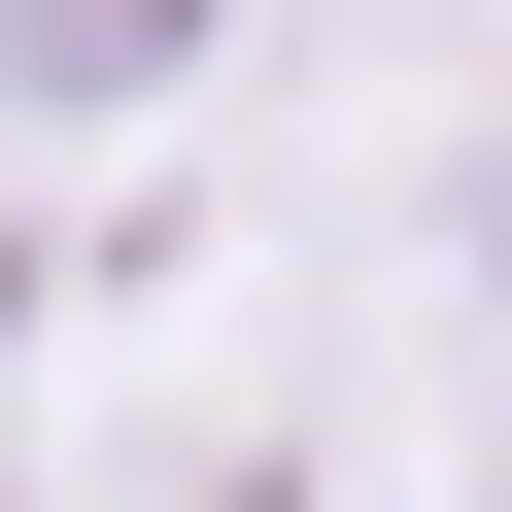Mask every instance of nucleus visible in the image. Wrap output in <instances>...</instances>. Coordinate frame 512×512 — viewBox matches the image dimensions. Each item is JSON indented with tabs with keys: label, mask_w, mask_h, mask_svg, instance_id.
<instances>
[{
	"label": "nucleus",
	"mask_w": 512,
	"mask_h": 512,
	"mask_svg": "<svg viewBox=\"0 0 512 512\" xmlns=\"http://www.w3.org/2000/svg\"><path fill=\"white\" fill-rule=\"evenodd\" d=\"M171 69H205V0H0V103H35V137L69 103H171Z\"/></svg>",
	"instance_id": "1"
}]
</instances>
